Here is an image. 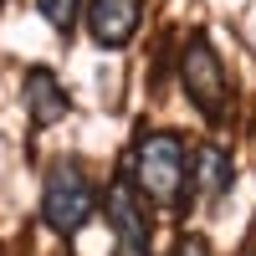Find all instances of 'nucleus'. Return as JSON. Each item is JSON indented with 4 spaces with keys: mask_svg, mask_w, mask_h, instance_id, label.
Masks as SVG:
<instances>
[{
    "mask_svg": "<svg viewBox=\"0 0 256 256\" xmlns=\"http://www.w3.org/2000/svg\"><path fill=\"white\" fill-rule=\"evenodd\" d=\"M128 180L134 190L159 205V210H184L190 205V144L174 128H148L138 134V144L128 148Z\"/></svg>",
    "mask_w": 256,
    "mask_h": 256,
    "instance_id": "1",
    "label": "nucleus"
},
{
    "mask_svg": "<svg viewBox=\"0 0 256 256\" xmlns=\"http://www.w3.org/2000/svg\"><path fill=\"white\" fill-rule=\"evenodd\" d=\"M102 205V190L92 184V174L82 169V159L62 154L46 164V174H41V220H46L56 236H77L82 226L98 216Z\"/></svg>",
    "mask_w": 256,
    "mask_h": 256,
    "instance_id": "2",
    "label": "nucleus"
},
{
    "mask_svg": "<svg viewBox=\"0 0 256 256\" xmlns=\"http://www.w3.org/2000/svg\"><path fill=\"white\" fill-rule=\"evenodd\" d=\"M180 88H184V98L195 102V113L205 123H226V113H230V77H226V62H220L216 41H210L205 31H190L184 36Z\"/></svg>",
    "mask_w": 256,
    "mask_h": 256,
    "instance_id": "3",
    "label": "nucleus"
},
{
    "mask_svg": "<svg viewBox=\"0 0 256 256\" xmlns=\"http://www.w3.org/2000/svg\"><path fill=\"white\" fill-rule=\"evenodd\" d=\"M102 216H108V226H113L118 256H154V226H148L144 195L134 190L128 169H118L113 184L102 190Z\"/></svg>",
    "mask_w": 256,
    "mask_h": 256,
    "instance_id": "4",
    "label": "nucleus"
},
{
    "mask_svg": "<svg viewBox=\"0 0 256 256\" xmlns=\"http://www.w3.org/2000/svg\"><path fill=\"white\" fill-rule=\"evenodd\" d=\"M82 20H88V41L92 46L123 52V46H134V36L144 26V0H88Z\"/></svg>",
    "mask_w": 256,
    "mask_h": 256,
    "instance_id": "5",
    "label": "nucleus"
},
{
    "mask_svg": "<svg viewBox=\"0 0 256 256\" xmlns=\"http://www.w3.org/2000/svg\"><path fill=\"white\" fill-rule=\"evenodd\" d=\"M20 102H26V113H31L36 128H52V123H62L72 113V92L62 88V77L52 67H31L26 72V82H20Z\"/></svg>",
    "mask_w": 256,
    "mask_h": 256,
    "instance_id": "6",
    "label": "nucleus"
},
{
    "mask_svg": "<svg viewBox=\"0 0 256 256\" xmlns=\"http://www.w3.org/2000/svg\"><path fill=\"white\" fill-rule=\"evenodd\" d=\"M230 184H236V164H230V154H226V148H216V144H205L200 154L190 159V195L220 200Z\"/></svg>",
    "mask_w": 256,
    "mask_h": 256,
    "instance_id": "7",
    "label": "nucleus"
},
{
    "mask_svg": "<svg viewBox=\"0 0 256 256\" xmlns=\"http://www.w3.org/2000/svg\"><path fill=\"white\" fill-rule=\"evenodd\" d=\"M41 20L56 31V36H72L77 31V16H82V0H36Z\"/></svg>",
    "mask_w": 256,
    "mask_h": 256,
    "instance_id": "8",
    "label": "nucleus"
},
{
    "mask_svg": "<svg viewBox=\"0 0 256 256\" xmlns=\"http://www.w3.org/2000/svg\"><path fill=\"white\" fill-rule=\"evenodd\" d=\"M169 256H210V241L190 230V236H180V241H174V251H169Z\"/></svg>",
    "mask_w": 256,
    "mask_h": 256,
    "instance_id": "9",
    "label": "nucleus"
},
{
    "mask_svg": "<svg viewBox=\"0 0 256 256\" xmlns=\"http://www.w3.org/2000/svg\"><path fill=\"white\" fill-rule=\"evenodd\" d=\"M241 256H256V246H246V251H241Z\"/></svg>",
    "mask_w": 256,
    "mask_h": 256,
    "instance_id": "10",
    "label": "nucleus"
}]
</instances>
